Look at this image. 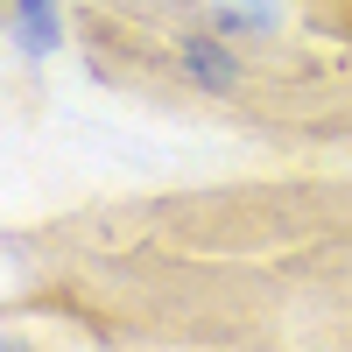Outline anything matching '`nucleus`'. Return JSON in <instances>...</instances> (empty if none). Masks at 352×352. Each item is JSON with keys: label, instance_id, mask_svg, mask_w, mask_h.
<instances>
[{"label": "nucleus", "instance_id": "1", "mask_svg": "<svg viewBox=\"0 0 352 352\" xmlns=\"http://www.w3.org/2000/svg\"><path fill=\"white\" fill-rule=\"evenodd\" d=\"M0 28L14 36L21 56L43 64V56L64 43V8H56V0H0Z\"/></svg>", "mask_w": 352, "mask_h": 352}, {"label": "nucleus", "instance_id": "2", "mask_svg": "<svg viewBox=\"0 0 352 352\" xmlns=\"http://www.w3.org/2000/svg\"><path fill=\"white\" fill-rule=\"evenodd\" d=\"M184 78H190V85H212V92H226V85L240 78V64H232V50H226V43L197 36V43H184Z\"/></svg>", "mask_w": 352, "mask_h": 352}]
</instances>
